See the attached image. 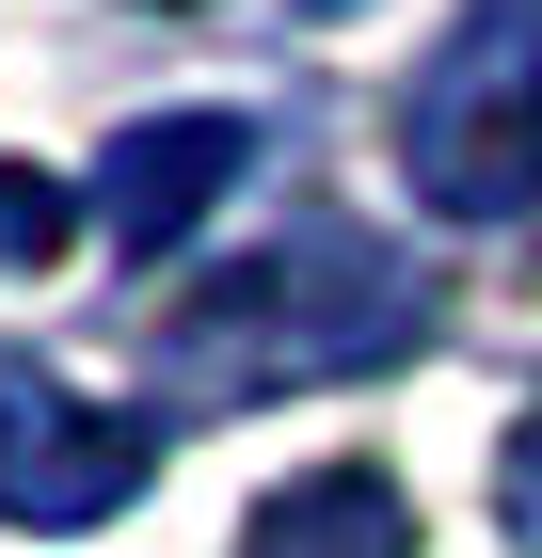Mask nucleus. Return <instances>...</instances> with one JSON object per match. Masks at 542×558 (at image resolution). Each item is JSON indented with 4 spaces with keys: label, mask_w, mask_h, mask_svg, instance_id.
<instances>
[{
    "label": "nucleus",
    "mask_w": 542,
    "mask_h": 558,
    "mask_svg": "<svg viewBox=\"0 0 542 558\" xmlns=\"http://www.w3.org/2000/svg\"><path fill=\"white\" fill-rule=\"evenodd\" d=\"M415 192L462 223H495L542 192V0H479L462 16V48L415 81Z\"/></svg>",
    "instance_id": "f257e3e1"
},
{
    "label": "nucleus",
    "mask_w": 542,
    "mask_h": 558,
    "mask_svg": "<svg viewBox=\"0 0 542 558\" xmlns=\"http://www.w3.org/2000/svg\"><path fill=\"white\" fill-rule=\"evenodd\" d=\"M144 463H160V430H144V415L81 399L64 367H0V511H33V526H96Z\"/></svg>",
    "instance_id": "f03ea898"
},
{
    "label": "nucleus",
    "mask_w": 542,
    "mask_h": 558,
    "mask_svg": "<svg viewBox=\"0 0 542 558\" xmlns=\"http://www.w3.org/2000/svg\"><path fill=\"white\" fill-rule=\"evenodd\" d=\"M255 558H415V511H399L383 463H320L255 511Z\"/></svg>",
    "instance_id": "7ed1b4c3"
},
{
    "label": "nucleus",
    "mask_w": 542,
    "mask_h": 558,
    "mask_svg": "<svg viewBox=\"0 0 542 558\" xmlns=\"http://www.w3.org/2000/svg\"><path fill=\"white\" fill-rule=\"evenodd\" d=\"M224 175H240V129H224V112H192V129H144L112 160V192H128V240H176V223H192V192H224Z\"/></svg>",
    "instance_id": "20e7f679"
},
{
    "label": "nucleus",
    "mask_w": 542,
    "mask_h": 558,
    "mask_svg": "<svg viewBox=\"0 0 542 558\" xmlns=\"http://www.w3.org/2000/svg\"><path fill=\"white\" fill-rule=\"evenodd\" d=\"M0 256H64V175H0Z\"/></svg>",
    "instance_id": "39448f33"
},
{
    "label": "nucleus",
    "mask_w": 542,
    "mask_h": 558,
    "mask_svg": "<svg viewBox=\"0 0 542 558\" xmlns=\"http://www.w3.org/2000/svg\"><path fill=\"white\" fill-rule=\"evenodd\" d=\"M510 543L542 558V415H527V447H510Z\"/></svg>",
    "instance_id": "423d86ee"
}]
</instances>
